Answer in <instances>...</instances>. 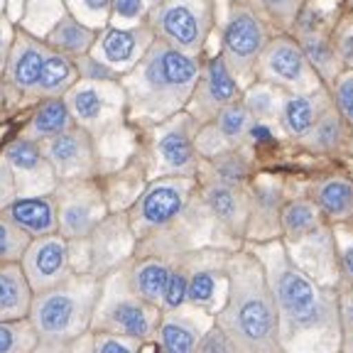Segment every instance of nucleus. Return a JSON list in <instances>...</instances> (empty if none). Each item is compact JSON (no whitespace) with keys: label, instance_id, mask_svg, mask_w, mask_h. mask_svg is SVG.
<instances>
[{"label":"nucleus","instance_id":"1","mask_svg":"<svg viewBox=\"0 0 353 353\" xmlns=\"http://www.w3.org/2000/svg\"><path fill=\"white\" fill-rule=\"evenodd\" d=\"M277 312L282 353H336L343 341L339 297L292 260L280 238L255 245Z\"/></svg>","mask_w":353,"mask_h":353},{"label":"nucleus","instance_id":"2","mask_svg":"<svg viewBox=\"0 0 353 353\" xmlns=\"http://www.w3.org/2000/svg\"><path fill=\"white\" fill-rule=\"evenodd\" d=\"M226 280L216 326L231 339L236 353H282L275 302L260 260L248 250L228 253Z\"/></svg>","mask_w":353,"mask_h":353},{"label":"nucleus","instance_id":"3","mask_svg":"<svg viewBox=\"0 0 353 353\" xmlns=\"http://www.w3.org/2000/svg\"><path fill=\"white\" fill-rule=\"evenodd\" d=\"M201 61L174 50L154 37L145 57L130 72L118 79L125 94L128 113L135 121L165 123L172 116L187 110L196 88Z\"/></svg>","mask_w":353,"mask_h":353},{"label":"nucleus","instance_id":"4","mask_svg":"<svg viewBox=\"0 0 353 353\" xmlns=\"http://www.w3.org/2000/svg\"><path fill=\"white\" fill-rule=\"evenodd\" d=\"M103 290V277L96 272H77L52 290L32 297L28 321L37 341H79L88 334L96 302Z\"/></svg>","mask_w":353,"mask_h":353},{"label":"nucleus","instance_id":"5","mask_svg":"<svg viewBox=\"0 0 353 353\" xmlns=\"http://www.w3.org/2000/svg\"><path fill=\"white\" fill-rule=\"evenodd\" d=\"M162 309L135 297L125 282L123 268H118L103 277V290L96 302L88 331L91 334L103 331V334H118V336L148 341L157 334Z\"/></svg>","mask_w":353,"mask_h":353},{"label":"nucleus","instance_id":"6","mask_svg":"<svg viewBox=\"0 0 353 353\" xmlns=\"http://www.w3.org/2000/svg\"><path fill=\"white\" fill-rule=\"evenodd\" d=\"M270 39V22L258 10H253L243 0L231 3L226 22H223V32H221L219 54L226 61L236 81L241 83V88L255 81V66Z\"/></svg>","mask_w":353,"mask_h":353},{"label":"nucleus","instance_id":"7","mask_svg":"<svg viewBox=\"0 0 353 353\" xmlns=\"http://www.w3.org/2000/svg\"><path fill=\"white\" fill-rule=\"evenodd\" d=\"M196 189L194 176H157L138 194L128 211V226L135 241H148L184 216Z\"/></svg>","mask_w":353,"mask_h":353},{"label":"nucleus","instance_id":"8","mask_svg":"<svg viewBox=\"0 0 353 353\" xmlns=\"http://www.w3.org/2000/svg\"><path fill=\"white\" fill-rule=\"evenodd\" d=\"M154 37L189 57H199L214 28V0H162L148 12Z\"/></svg>","mask_w":353,"mask_h":353},{"label":"nucleus","instance_id":"9","mask_svg":"<svg viewBox=\"0 0 353 353\" xmlns=\"http://www.w3.org/2000/svg\"><path fill=\"white\" fill-rule=\"evenodd\" d=\"M74 125L86 130L91 138L108 135L123 123L128 113L125 94L118 81H86L79 79L64 96Z\"/></svg>","mask_w":353,"mask_h":353},{"label":"nucleus","instance_id":"10","mask_svg":"<svg viewBox=\"0 0 353 353\" xmlns=\"http://www.w3.org/2000/svg\"><path fill=\"white\" fill-rule=\"evenodd\" d=\"M255 81L270 83L282 94H312L324 86L292 34H275L268 42L255 66Z\"/></svg>","mask_w":353,"mask_h":353},{"label":"nucleus","instance_id":"11","mask_svg":"<svg viewBox=\"0 0 353 353\" xmlns=\"http://www.w3.org/2000/svg\"><path fill=\"white\" fill-rule=\"evenodd\" d=\"M57 201V226L59 236L69 243L88 241L91 233L108 216L105 194L94 179L81 182H61L54 189Z\"/></svg>","mask_w":353,"mask_h":353},{"label":"nucleus","instance_id":"12","mask_svg":"<svg viewBox=\"0 0 353 353\" xmlns=\"http://www.w3.org/2000/svg\"><path fill=\"white\" fill-rule=\"evenodd\" d=\"M199 125L189 113H176L170 121L160 123L152 138V160L157 176H194L201 167V157L196 152Z\"/></svg>","mask_w":353,"mask_h":353},{"label":"nucleus","instance_id":"13","mask_svg":"<svg viewBox=\"0 0 353 353\" xmlns=\"http://www.w3.org/2000/svg\"><path fill=\"white\" fill-rule=\"evenodd\" d=\"M54 172L57 182H81L94 179L99 170V152L96 140L81 128H69L66 132L39 145Z\"/></svg>","mask_w":353,"mask_h":353},{"label":"nucleus","instance_id":"14","mask_svg":"<svg viewBox=\"0 0 353 353\" xmlns=\"http://www.w3.org/2000/svg\"><path fill=\"white\" fill-rule=\"evenodd\" d=\"M20 268L25 272L32 294L52 290L74 272L72 265V243L59 233L34 238L20 258Z\"/></svg>","mask_w":353,"mask_h":353},{"label":"nucleus","instance_id":"15","mask_svg":"<svg viewBox=\"0 0 353 353\" xmlns=\"http://www.w3.org/2000/svg\"><path fill=\"white\" fill-rule=\"evenodd\" d=\"M241 83L236 81V77L231 74L226 61L221 59V54H216L201 64L196 88H194L192 101H189L184 113H189L196 125H204V123L214 121L226 105L241 101Z\"/></svg>","mask_w":353,"mask_h":353},{"label":"nucleus","instance_id":"16","mask_svg":"<svg viewBox=\"0 0 353 353\" xmlns=\"http://www.w3.org/2000/svg\"><path fill=\"white\" fill-rule=\"evenodd\" d=\"M154 42V32L148 22L135 25V28H105L96 32V42L88 54L110 72L123 77L138 64Z\"/></svg>","mask_w":353,"mask_h":353},{"label":"nucleus","instance_id":"17","mask_svg":"<svg viewBox=\"0 0 353 353\" xmlns=\"http://www.w3.org/2000/svg\"><path fill=\"white\" fill-rule=\"evenodd\" d=\"M8 167L15 179V192L20 196H44V194H54L57 176L52 172L50 162L44 157L39 143H32L28 138H15L3 150Z\"/></svg>","mask_w":353,"mask_h":353},{"label":"nucleus","instance_id":"18","mask_svg":"<svg viewBox=\"0 0 353 353\" xmlns=\"http://www.w3.org/2000/svg\"><path fill=\"white\" fill-rule=\"evenodd\" d=\"M250 128H253V118L245 110V105L241 101L226 105L221 110L214 121L199 125L196 138V152L201 160H211L216 154L228 152V150H238L250 135Z\"/></svg>","mask_w":353,"mask_h":353},{"label":"nucleus","instance_id":"19","mask_svg":"<svg viewBox=\"0 0 353 353\" xmlns=\"http://www.w3.org/2000/svg\"><path fill=\"white\" fill-rule=\"evenodd\" d=\"M189 282H187V307L219 312L221 287H226L228 253H187Z\"/></svg>","mask_w":353,"mask_h":353},{"label":"nucleus","instance_id":"20","mask_svg":"<svg viewBox=\"0 0 353 353\" xmlns=\"http://www.w3.org/2000/svg\"><path fill=\"white\" fill-rule=\"evenodd\" d=\"M91 265L88 272L105 277L108 272L123 268V260L130 258L135 236L128 226V216H105L103 223L91 233Z\"/></svg>","mask_w":353,"mask_h":353},{"label":"nucleus","instance_id":"21","mask_svg":"<svg viewBox=\"0 0 353 353\" xmlns=\"http://www.w3.org/2000/svg\"><path fill=\"white\" fill-rule=\"evenodd\" d=\"M201 206L219 228L243 238L248 228V192L245 187L206 179L201 187Z\"/></svg>","mask_w":353,"mask_h":353},{"label":"nucleus","instance_id":"22","mask_svg":"<svg viewBox=\"0 0 353 353\" xmlns=\"http://www.w3.org/2000/svg\"><path fill=\"white\" fill-rule=\"evenodd\" d=\"M47 44L39 42L37 37L28 34L25 30H17L12 37L10 54L6 61V81L8 86L20 96H34V88L39 83L44 57H47Z\"/></svg>","mask_w":353,"mask_h":353},{"label":"nucleus","instance_id":"23","mask_svg":"<svg viewBox=\"0 0 353 353\" xmlns=\"http://www.w3.org/2000/svg\"><path fill=\"white\" fill-rule=\"evenodd\" d=\"M285 206L282 201V187L272 176H260L248 192V228L245 236L255 238L258 243L275 241L280 233V211Z\"/></svg>","mask_w":353,"mask_h":353},{"label":"nucleus","instance_id":"24","mask_svg":"<svg viewBox=\"0 0 353 353\" xmlns=\"http://www.w3.org/2000/svg\"><path fill=\"white\" fill-rule=\"evenodd\" d=\"M331 105L334 103H331V94L326 86H321L319 91H312V94H285L282 96L280 116H277V125L287 138L299 143Z\"/></svg>","mask_w":353,"mask_h":353},{"label":"nucleus","instance_id":"25","mask_svg":"<svg viewBox=\"0 0 353 353\" xmlns=\"http://www.w3.org/2000/svg\"><path fill=\"white\" fill-rule=\"evenodd\" d=\"M0 214L6 216L17 231L25 233L30 241L59 233V226H57L54 194H44V196H20V199H15L6 211H0Z\"/></svg>","mask_w":353,"mask_h":353},{"label":"nucleus","instance_id":"26","mask_svg":"<svg viewBox=\"0 0 353 353\" xmlns=\"http://www.w3.org/2000/svg\"><path fill=\"white\" fill-rule=\"evenodd\" d=\"M172 263L160 255H140L123 265V275L130 287V292L143 302L160 307V299L165 294L167 280H170Z\"/></svg>","mask_w":353,"mask_h":353},{"label":"nucleus","instance_id":"27","mask_svg":"<svg viewBox=\"0 0 353 353\" xmlns=\"http://www.w3.org/2000/svg\"><path fill=\"white\" fill-rule=\"evenodd\" d=\"M32 297L20 263H0V321L28 319Z\"/></svg>","mask_w":353,"mask_h":353},{"label":"nucleus","instance_id":"28","mask_svg":"<svg viewBox=\"0 0 353 353\" xmlns=\"http://www.w3.org/2000/svg\"><path fill=\"white\" fill-rule=\"evenodd\" d=\"M324 228V216L316 209L312 199H292L287 201L280 211V241L290 245L307 241L309 236H314Z\"/></svg>","mask_w":353,"mask_h":353},{"label":"nucleus","instance_id":"29","mask_svg":"<svg viewBox=\"0 0 353 353\" xmlns=\"http://www.w3.org/2000/svg\"><path fill=\"white\" fill-rule=\"evenodd\" d=\"M74 128V118L69 113V105L64 99H44L28 121L22 138L32 140V143H47V140L57 138L61 132Z\"/></svg>","mask_w":353,"mask_h":353},{"label":"nucleus","instance_id":"30","mask_svg":"<svg viewBox=\"0 0 353 353\" xmlns=\"http://www.w3.org/2000/svg\"><path fill=\"white\" fill-rule=\"evenodd\" d=\"M312 201L316 204L324 219H353V182L346 176H324L314 184Z\"/></svg>","mask_w":353,"mask_h":353},{"label":"nucleus","instance_id":"31","mask_svg":"<svg viewBox=\"0 0 353 353\" xmlns=\"http://www.w3.org/2000/svg\"><path fill=\"white\" fill-rule=\"evenodd\" d=\"M79 81V69L77 59L66 54H59L54 50H47L44 57L42 74H39V83L34 88V96L39 99H64L66 91Z\"/></svg>","mask_w":353,"mask_h":353},{"label":"nucleus","instance_id":"32","mask_svg":"<svg viewBox=\"0 0 353 353\" xmlns=\"http://www.w3.org/2000/svg\"><path fill=\"white\" fill-rule=\"evenodd\" d=\"M42 42L47 44L50 50L59 52V54L79 59V57L91 52V47H94V42H96V32L88 30L86 25H81L79 20H74V17L66 12L54 28L47 32V37H44Z\"/></svg>","mask_w":353,"mask_h":353},{"label":"nucleus","instance_id":"33","mask_svg":"<svg viewBox=\"0 0 353 353\" xmlns=\"http://www.w3.org/2000/svg\"><path fill=\"white\" fill-rule=\"evenodd\" d=\"M199 339H201V329L189 316L179 312L162 314L160 326H157L160 353H194Z\"/></svg>","mask_w":353,"mask_h":353},{"label":"nucleus","instance_id":"34","mask_svg":"<svg viewBox=\"0 0 353 353\" xmlns=\"http://www.w3.org/2000/svg\"><path fill=\"white\" fill-rule=\"evenodd\" d=\"M282 91L265 81H253L250 86L243 88L241 94V103L245 105V110L250 113L253 123L260 125H270L277 123L280 116V105H282Z\"/></svg>","mask_w":353,"mask_h":353},{"label":"nucleus","instance_id":"35","mask_svg":"<svg viewBox=\"0 0 353 353\" xmlns=\"http://www.w3.org/2000/svg\"><path fill=\"white\" fill-rule=\"evenodd\" d=\"M343 138H346V123L339 116V110L331 105L324 116L316 121V125L299 140L302 148H307L309 152H319V154H329L336 152L343 145Z\"/></svg>","mask_w":353,"mask_h":353},{"label":"nucleus","instance_id":"36","mask_svg":"<svg viewBox=\"0 0 353 353\" xmlns=\"http://www.w3.org/2000/svg\"><path fill=\"white\" fill-rule=\"evenodd\" d=\"M66 15L64 0H28L25 3V17H22V30L42 42L57 22Z\"/></svg>","mask_w":353,"mask_h":353},{"label":"nucleus","instance_id":"37","mask_svg":"<svg viewBox=\"0 0 353 353\" xmlns=\"http://www.w3.org/2000/svg\"><path fill=\"white\" fill-rule=\"evenodd\" d=\"M209 165V179L221 184H233V187H245L250 176V160L243 154V150H228L221 152L211 160H206Z\"/></svg>","mask_w":353,"mask_h":353},{"label":"nucleus","instance_id":"38","mask_svg":"<svg viewBox=\"0 0 353 353\" xmlns=\"http://www.w3.org/2000/svg\"><path fill=\"white\" fill-rule=\"evenodd\" d=\"M253 10H258L268 22L282 30H292L299 12L312 3V0H243Z\"/></svg>","mask_w":353,"mask_h":353},{"label":"nucleus","instance_id":"39","mask_svg":"<svg viewBox=\"0 0 353 353\" xmlns=\"http://www.w3.org/2000/svg\"><path fill=\"white\" fill-rule=\"evenodd\" d=\"M187 282H189V258L187 255H179V258L172 263L170 280H167L165 294H162V299H160L162 314L179 312V309L187 307Z\"/></svg>","mask_w":353,"mask_h":353},{"label":"nucleus","instance_id":"40","mask_svg":"<svg viewBox=\"0 0 353 353\" xmlns=\"http://www.w3.org/2000/svg\"><path fill=\"white\" fill-rule=\"evenodd\" d=\"M66 12L86 25L88 30H105L110 22V10H113V0H64Z\"/></svg>","mask_w":353,"mask_h":353},{"label":"nucleus","instance_id":"41","mask_svg":"<svg viewBox=\"0 0 353 353\" xmlns=\"http://www.w3.org/2000/svg\"><path fill=\"white\" fill-rule=\"evenodd\" d=\"M37 346V334L28 319L0 321V353H30Z\"/></svg>","mask_w":353,"mask_h":353},{"label":"nucleus","instance_id":"42","mask_svg":"<svg viewBox=\"0 0 353 353\" xmlns=\"http://www.w3.org/2000/svg\"><path fill=\"white\" fill-rule=\"evenodd\" d=\"M152 10L150 0H113L108 28H135L148 20V12Z\"/></svg>","mask_w":353,"mask_h":353},{"label":"nucleus","instance_id":"43","mask_svg":"<svg viewBox=\"0 0 353 353\" xmlns=\"http://www.w3.org/2000/svg\"><path fill=\"white\" fill-rule=\"evenodd\" d=\"M331 44H334V52L343 72H353V12L343 15L331 28Z\"/></svg>","mask_w":353,"mask_h":353},{"label":"nucleus","instance_id":"44","mask_svg":"<svg viewBox=\"0 0 353 353\" xmlns=\"http://www.w3.org/2000/svg\"><path fill=\"white\" fill-rule=\"evenodd\" d=\"M28 245L30 238L22 231H17L10 221L0 214V263H20Z\"/></svg>","mask_w":353,"mask_h":353},{"label":"nucleus","instance_id":"45","mask_svg":"<svg viewBox=\"0 0 353 353\" xmlns=\"http://www.w3.org/2000/svg\"><path fill=\"white\" fill-rule=\"evenodd\" d=\"M331 103L339 110L348 128L353 130V72H341L329 86Z\"/></svg>","mask_w":353,"mask_h":353},{"label":"nucleus","instance_id":"46","mask_svg":"<svg viewBox=\"0 0 353 353\" xmlns=\"http://www.w3.org/2000/svg\"><path fill=\"white\" fill-rule=\"evenodd\" d=\"M88 343H91V353H140L143 341L130 336H118V334H91L88 331Z\"/></svg>","mask_w":353,"mask_h":353},{"label":"nucleus","instance_id":"47","mask_svg":"<svg viewBox=\"0 0 353 353\" xmlns=\"http://www.w3.org/2000/svg\"><path fill=\"white\" fill-rule=\"evenodd\" d=\"M194 353H236V348H233L231 339H228L219 326H211L209 331L201 334Z\"/></svg>","mask_w":353,"mask_h":353},{"label":"nucleus","instance_id":"48","mask_svg":"<svg viewBox=\"0 0 353 353\" xmlns=\"http://www.w3.org/2000/svg\"><path fill=\"white\" fill-rule=\"evenodd\" d=\"M79 79H86V81H118V74H113L108 66H103L101 61H96L91 54H83L77 59Z\"/></svg>","mask_w":353,"mask_h":353},{"label":"nucleus","instance_id":"49","mask_svg":"<svg viewBox=\"0 0 353 353\" xmlns=\"http://www.w3.org/2000/svg\"><path fill=\"white\" fill-rule=\"evenodd\" d=\"M15 199H17L15 179H12V172L8 167L6 157L0 154V211H6Z\"/></svg>","mask_w":353,"mask_h":353},{"label":"nucleus","instance_id":"50","mask_svg":"<svg viewBox=\"0 0 353 353\" xmlns=\"http://www.w3.org/2000/svg\"><path fill=\"white\" fill-rule=\"evenodd\" d=\"M12 37H15V30H12L10 20L8 17H0V69H6L8 54H10Z\"/></svg>","mask_w":353,"mask_h":353},{"label":"nucleus","instance_id":"51","mask_svg":"<svg viewBox=\"0 0 353 353\" xmlns=\"http://www.w3.org/2000/svg\"><path fill=\"white\" fill-rule=\"evenodd\" d=\"M339 316H341V329L343 334L353 329V292L351 294H343L339 299Z\"/></svg>","mask_w":353,"mask_h":353},{"label":"nucleus","instance_id":"52","mask_svg":"<svg viewBox=\"0 0 353 353\" xmlns=\"http://www.w3.org/2000/svg\"><path fill=\"white\" fill-rule=\"evenodd\" d=\"M30 353H74V341L64 343V341H37V346Z\"/></svg>","mask_w":353,"mask_h":353},{"label":"nucleus","instance_id":"53","mask_svg":"<svg viewBox=\"0 0 353 353\" xmlns=\"http://www.w3.org/2000/svg\"><path fill=\"white\" fill-rule=\"evenodd\" d=\"M341 268H343V275H346L348 280H353V243L348 245L346 250H343V255H341Z\"/></svg>","mask_w":353,"mask_h":353},{"label":"nucleus","instance_id":"54","mask_svg":"<svg viewBox=\"0 0 353 353\" xmlns=\"http://www.w3.org/2000/svg\"><path fill=\"white\" fill-rule=\"evenodd\" d=\"M341 353H353V329L343 334V341H341Z\"/></svg>","mask_w":353,"mask_h":353},{"label":"nucleus","instance_id":"55","mask_svg":"<svg viewBox=\"0 0 353 353\" xmlns=\"http://www.w3.org/2000/svg\"><path fill=\"white\" fill-rule=\"evenodd\" d=\"M83 336H86V341H88V334H83ZM83 336L79 339V341H74V353H91V343L83 346Z\"/></svg>","mask_w":353,"mask_h":353},{"label":"nucleus","instance_id":"56","mask_svg":"<svg viewBox=\"0 0 353 353\" xmlns=\"http://www.w3.org/2000/svg\"><path fill=\"white\" fill-rule=\"evenodd\" d=\"M6 94V79H3V69H0V99Z\"/></svg>","mask_w":353,"mask_h":353},{"label":"nucleus","instance_id":"57","mask_svg":"<svg viewBox=\"0 0 353 353\" xmlns=\"http://www.w3.org/2000/svg\"><path fill=\"white\" fill-rule=\"evenodd\" d=\"M3 8H6V0H0V17H3Z\"/></svg>","mask_w":353,"mask_h":353},{"label":"nucleus","instance_id":"58","mask_svg":"<svg viewBox=\"0 0 353 353\" xmlns=\"http://www.w3.org/2000/svg\"><path fill=\"white\" fill-rule=\"evenodd\" d=\"M150 3H152V8H154V6H157V3H162V0H150Z\"/></svg>","mask_w":353,"mask_h":353},{"label":"nucleus","instance_id":"59","mask_svg":"<svg viewBox=\"0 0 353 353\" xmlns=\"http://www.w3.org/2000/svg\"><path fill=\"white\" fill-rule=\"evenodd\" d=\"M348 6H351V10H353V0H348Z\"/></svg>","mask_w":353,"mask_h":353}]
</instances>
